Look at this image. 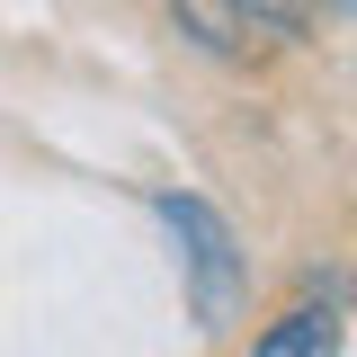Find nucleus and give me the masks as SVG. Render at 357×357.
Segmentation results:
<instances>
[{
  "label": "nucleus",
  "instance_id": "obj_1",
  "mask_svg": "<svg viewBox=\"0 0 357 357\" xmlns=\"http://www.w3.org/2000/svg\"><path fill=\"white\" fill-rule=\"evenodd\" d=\"M161 223H170V241H178V277H188L197 331H232L241 304H250V250H241V232L197 188H161Z\"/></svg>",
  "mask_w": 357,
  "mask_h": 357
},
{
  "label": "nucleus",
  "instance_id": "obj_2",
  "mask_svg": "<svg viewBox=\"0 0 357 357\" xmlns=\"http://www.w3.org/2000/svg\"><path fill=\"white\" fill-rule=\"evenodd\" d=\"M250 357H340V312L331 304H295L286 321H268Z\"/></svg>",
  "mask_w": 357,
  "mask_h": 357
},
{
  "label": "nucleus",
  "instance_id": "obj_3",
  "mask_svg": "<svg viewBox=\"0 0 357 357\" xmlns=\"http://www.w3.org/2000/svg\"><path fill=\"white\" fill-rule=\"evenodd\" d=\"M223 18H232V36L250 45V36H268V45H286V36H304L312 27V9L304 0H215Z\"/></svg>",
  "mask_w": 357,
  "mask_h": 357
},
{
  "label": "nucleus",
  "instance_id": "obj_4",
  "mask_svg": "<svg viewBox=\"0 0 357 357\" xmlns=\"http://www.w3.org/2000/svg\"><path fill=\"white\" fill-rule=\"evenodd\" d=\"M312 18H357V0H304Z\"/></svg>",
  "mask_w": 357,
  "mask_h": 357
}]
</instances>
